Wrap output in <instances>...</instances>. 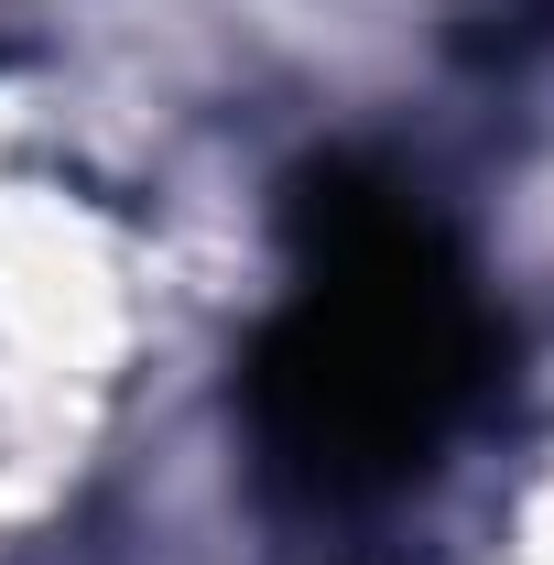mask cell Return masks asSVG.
I'll use <instances>...</instances> for the list:
<instances>
[{
  "instance_id": "cell-1",
  "label": "cell",
  "mask_w": 554,
  "mask_h": 565,
  "mask_svg": "<svg viewBox=\"0 0 554 565\" xmlns=\"http://www.w3.org/2000/svg\"><path fill=\"white\" fill-rule=\"evenodd\" d=\"M468 381V305L403 207L338 196L316 217V282L262 349V424L316 479L403 468Z\"/></svg>"
}]
</instances>
